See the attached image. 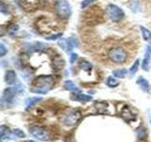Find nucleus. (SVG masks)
<instances>
[{"label": "nucleus", "mask_w": 151, "mask_h": 142, "mask_svg": "<svg viewBox=\"0 0 151 142\" xmlns=\"http://www.w3.org/2000/svg\"><path fill=\"white\" fill-rule=\"evenodd\" d=\"M54 84V80L52 76H39L32 82L30 92L37 94H46L52 88Z\"/></svg>", "instance_id": "1"}, {"label": "nucleus", "mask_w": 151, "mask_h": 142, "mask_svg": "<svg viewBox=\"0 0 151 142\" xmlns=\"http://www.w3.org/2000/svg\"><path fill=\"white\" fill-rule=\"evenodd\" d=\"M54 7L57 14L63 19H68L72 13L70 4L66 0H56Z\"/></svg>", "instance_id": "2"}, {"label": "nucleus", "mask_w": 151, "mask_h": 142, "mask_svg": "<svg viewBox=\"0 0 151 142\" xmlns=\"http://www.w3.org/2000/svg\"><path fill=\"white\" fill-rule=\"evenodd\" d=\"M109 58L115 64H123V63H125L127 58V53L121 46L112 47V49L109 51Z\"/></svg>", "instance_id": "3"}, {"label": "nucleus", "mask_w": 151, "mask_h": 142, "mask_svg": "<svg viewBox=\"0 0 151 142\" xmlns=\"http://www.w3.org/2000/svg\"><path fill=\"white\" fill-rule=\"evenodd\" d=\"M106 13L112 22H119L125 17V12L116 5L110 4L106 9Z\"/></svg>", "instance_id": "4"}, {"label": "nucleus", "mask_w": 151, "mask_h": 142, "mask_svg": "<svg viewBox=\"0 0 151 142\" xmlns=\"http://www.w3.org/2000/svg\"><path fill=\"white\" fill-rule=\"evenodd\" d=\"M17 91L15 88H7L4 90V92L2 94V99H1V104L2 106L5 105H12L14 102L15 99V95Z\"/></svg>", "instance_id": "5"}, {"label": "nucleus", "mask_w": 151, "mask_h": 142, "mask_svg": "<svg viewBox=\"0 0 151 142\" xmlns=\"http://www.w3.org/2000/svg\"><path fill=\"white\" fill-rule=\"evenodd\" d=\"M29 133L34 137H36V138H38L39 140H42V141L47 140L48 139V136H49L48 133H47V131L45 129V128L37 126V125L31 126L29 128Z\"/></svg>", "instance_id": "6"}, {"label": "nucleus", "mask_w": 151, "mask_h": 142, "mask_svg": "<svg viewBox=\"0 0 151 142\" xmlns=\"http://www.w3.org/2000/svg\"><path fill=\"white\" fill-rule=\"evenodd\" d=\"M80 117H81V115H80L79 112L72 111L68 114H66V115L63 117V122L67 126H73L76 124V123L78 122V120H80Z\"/></svg>", "instance_id": "7"}, {"label": "nucleus", "mask_w": 151, "mask_h": 142, "mask_svg": "<svg viewBox=\"0 0 151 142\" xmlns=\"http://www.w3.org/2000/svg\"><path fill=\"white\" fill-rule=\"evenodd\" d=\"M59 45L63 50L70 52V51H72L75 47L78 46V39H76V38H68V39H66V40L60 41Z\"/></svg>", "instance_id": "8"}, {"label": "nucleus", "mask_w": 151, "mask_h": 142, "mask_svg": "<svg viewBox=\"0 0 151 142\" xmlns=\"http://www.w3.org/2000/svg\"><path fill=\"white\" fill-rule=\"evenodd\" d=\"M121 117H123V120H125L126 121H134L137 118V115H135L134 113H132L130 110V108L129 106H124L121 110Z\"/></svg>", "instance_id": "9"}, {"label": "nucleus", "mask_w": 151, "mask_h": 142, "mask_svg": "<svg viewBox=\"0 0 151 142\" xmlns=\"http://www.w3.org/2000/svg\"><path fill=\"white\" fill-rule=\"evenodd\" d=\"M13 136H15V135H14L12 132H9L8 130V128L5 125H1V127H0V140H1V142H5L9 139H12Z\"/></svg>", "instance_id": "10"}, {"label": "nucleus", "mask_w": 151, "mask_h": 142, "mask_svg": "<svg viewBox=\"0 0 151 142\" xmlns=\"http://www.w3.org/2000/svg\"><path fill=\"white\" fill-rule=\"evenodd\" d=\"M73 101H80V102H88L92 101V97L88 96V95L82 94L81 92L80 93H74V95L71 96Z\"/></svg>", "instance_id": "11"}, {"label": "nucleus", "mask_w": 151, "mask_h": 142, "mask_svg": "<svg viewBox=\"0 0 151 142\" xmlns=\"http://www.w3.org/2000/svg\"><path fill=\"white\" fill-rule=\"evenodd\" d=\"M150 60H151V51L146 49L144 60L142 62V67L145 71H148L150 67Z\"/></svg>", "instance_id": "12"}, {"label": "nucleus", "mask_w": 151, "mask_h": 142, "mask_svg": "<svg viewBox=\"0 0 151 142\" xmlns=\"http://www.w3.org/2000/svg\"><path fill=\"white\" fill-rule=\"evenodd\" d=\"M136 83L144 92H146V93L150 92V85H149V83H148L147 80H146V79H145L144 77H140V78H138V80H137Z\"/></svg>", "instance_id": "13"}, {"label": "nucleus", "mask_w": 151, "mask_h": 142, "mask_svg": "<svg viewBox=\"0 0 151 142\" xmlns=\"http://www.w3.org/2000/svg\"><path fill=\"white\" fill-rule=\"evenodd\" d=\"M5 82L8 84H15L16 82V73L13 70H8L5 75Z\"/></svg>", "instance_id": "14"}, {"label": "nucleus", "mask_w": 151, "mask_h": 142, "mask_svg": "<svg viewBox=\"0 0 151 142\" xmlns=\"http://www.w3.org/2000/svg\"><path fill=\"white\" fill-rule=\"evenodd\" d=\"M42 101V98L41 97H33V98H28L27 101H26V108L27 110L28 109L32 108L33 106L35 105L36 103L40 102Z\"/></svg>", "instance_id": "15"}, {"label": "nucleus", "mask_w": 151, "mask_h": 142, "mask_svg": "<svg viewBox=\"0 0 151 142\" xmlns=\"http://www.w3.org/2000/svg\"><path fill=\"white\" fill-rule=\"evenodd\" d=\"M64 88L68 91H72L74 93H80V90L76 86V84L72 80H66L64 83Z\"/></svg>", "instance_id": "16"}, {"label": "nucleus", "mask_w": 151, "mask_h": 142, "mask_svg": "<svg viewBox=\"0 0 151 142\" xmlns=\"http://www.w3.org/2000/svg\"><path fill=\"white\" fill-rule=\"evenodd\" d=\"M78 67L84 71H91L93 65L91 64V63H89L88 61L81 60V61H79V63H78Z\"/></svg>", "instance_id": "17"}, {"label": "nucleus", "mask_w": 151, "mask_h": 142, "mask_svg": "<svg viewBox=\"0 0 151 142\" xmlns=\"http://www.w3.org/2000/svg\"><path fill=\"white\" fill-rule=\"evenodd\" d=\"M140 30H141V32H142V35H143V38L145 41H150L151 40V31L148 30L147 28L141 26L140 27Z\"/></svg>", "instance_id": "18"}, {"label": "nucleus", "mask_w": 151, "mask_h": 142, "mask_svg": "<svg viewBox=\"0 0 151 142\" xmlns=\"http://www.w3.org/2000/svg\"><path fill=\"white\" fill-rule=\"evenodd\" d=\"M63 65H64V62L63 59L60 58V57L56 58L53 62V67L55 70H60L63 67Z\"/></svg>", "instance_id": "19"}, {"label": "nucleus", "mask_w": 151, "mask_h": 142, "mask_svg": "<svg viewBox=\"0 0 151 142\" xmlns=\"http://www.w3.org/2000/svg\"><path fill=\"white\" fill-rule=\"evenodd\" d=\"M127 71L126 69H117V70H114V71H112V75H113V77H115V78H124L125 76L127 75Z\"/></svg>", "instance_id": "20"}, {"label": "nucleus", "mask_w": 151, "mask_h": 142, "mask_svg": "<svg viewBox=\"0 0 151 142\" xmlns=\"http://www.w3.org/2000/svg\"><path fill=\"white\" fill-rule=\"evenodd\" d=\"M118 84H119V83H118V80L115 79V77H109L108 79H107V85L109 87H111V88H113V87H116V86H118Z\"/></svg>", "instance_id": "21"}, {"label": "nucleus", "mask_w": 151, "mask_h": 142, "mask_svg": "<svg viewBox=\"0 0 151 142\" xmlns=\"http://www.w3.org/2000/svg\"><path fill=\"white\" fill-rule=\"evenodd\" d=\"M137 135H138V137L141 139L145 138L146 135H147V132H146L145 127L142 126V127L138 128V130H137Z\"/></svg>", "instance_id": "22"}, {"label": "nucleus", "mask_w": 151, "mask_h": 142, "mask_svg": "<svg viewBox=\"0 0 151 142\" xmlns=\"http://www.w3.org/2000/svg\"><path fill=\"white\" fill-rule=\"evenodd\" d=\"M139 64H140V60L137 59L134 62V64L131 65V67L129 68V74L131 76H133L137 72V70H138V68H139Z\"/></svg>", "instance_id": "23"}, {"label": "nucleus", "mask_w": 151, "mask_h": 142, "mask_svg": "<svg viewBox=\"0 0 151 142\" xmlns=\"http://www.w3.org/2000/svg\"><path fill=\"white\" fill-rule=\"evenodd\" d=\"M101 105H102V103H101V102H97V103L96 104V108L98 109V112H99V113H102V114H105L106 111H107V108H108V104H107L106 102H104V103H103V106H101Z\"/></svg>", "instance_id": "24"}, {"label": "nucleus", "mask_w": 151, "mask_h": 142, "mask_svg": "<svg viewBox=\"0 0 151 142\" xmlns=\"http://www.w3.org/2000/svg\"><path fill=\"white\" fill-rule=\"evenodd\" d=\"M12 133L14 134V135L17 136V137H19V138H22V137H25V136H26V134H25V133H24V132H23L22 130H20V129H13Z\"/></svg>", "instance_id": "25"}, {"label": "nucleus", "mask_w": 151, "mask_h": 142, "mask_svg": "<svg viewBox=\"0 0 151 142\" xmlns=\"http://www.w3.org/2000/svg\"><path fill=\"white\" fill-rule=\"evenodd\" d=\"M61 36H63V33H57V34H54V35H51V36H48L46 37L45 39L48 40V41H55L57 39H59V38H60Z\"/></svg>", "instance_id": "26"}, {"label": "nucleus", "mask_w": 151, "mask_h": 142, "mask_svg": "<svg viewBox=\"0 0 151 142\" xmlns=\"http://www.w3.org/2000/svg\"><path fill=\"white\" fill-rule=\"evenodd\" d=\"M93 2V0H83V1L81 2V8L82 9L87 8L89 5H91Z\"/></svg>", "instance_id": "27"}, {"label": "nucleus", "mask_w": 151, "mask_h": 142, "mask_svg": "<svg viewBox=\"0 0 151 142\" xmlns=\"http://www.w3.org/2000/svg\"><path fill=\"white\" fill-rule=\"evenodd\" d=\"M8 52V50L6 49V47H5V46L3 44L0 45V56L3 57L6 55V53Z\"/></svg>", "instance_id": "28"}, {"label": "nucleus", "mask_w": 151, "mask_h": 142, "mask_svg": "<svg viewBox=\"0 0 151 142\" xmlns=\"http://www.w3.org/2000/svg\"><path fill=\"white\" fill-rule=\"evenodd\" d=\"M78 57V54H77V53H74V52H73V53L71 54V57H70V63H71V64H74L75 62L77 61Z\"/></svg>", "instance_id": "29"}, {"label": "nucleus", "mask_w": 151, "mask_h": 142, "mask_svg": "<svg viewBox=\"0 0 151 142\" xmlns=\"http://www.w3.org/2000/svg\"><path fill=\"white\" fill-rule=\"evenodd\" d=\"M18 30V26L17 25H13L12 27L9 28V33H14V32H16Z\"/></svg>", "instance_id": "30"}, {"label": "nucleus", "mask_w": 151, "mask_h": 142, "mask_svg": "<svg viewBox=\"0 0 151 142\" xmlns=\"http://www.w3.org/2000/svg\"><path fill=\"white\" fill-rule=\"evenodd\" d=\"M146 49H149V50L151 51V44H150V45H149V46H148L147 47H146Z\"/></svg>", "instance_id": "31"}, {"label": "nucleus", "mask_w": 151, "mask_h": 142, "mask_svg": "<svg viewBox=\"0 0 151 142\" xmlns=\"http://www.w3.org/2000/svg\"><path fill=\"white\" fill-rule=\"evenodd\" d=\"M25 142H35L34 140H26Z\"/></svg>", "instance_id": "32"}, {"label": "nucleus", "mask_w": 151, "mask_h": 142, "mask_svg": "<svg viewBox=\"0 0 151 142\" xmlns=\"http://www.w3.org/2000/svg\"><path fill=\"white\" fill-rule=\"evenodd\" d=\"M67 142H75V141H74V140H68Z\"/></svg>", "instance_id": "33"}]
</instances>
